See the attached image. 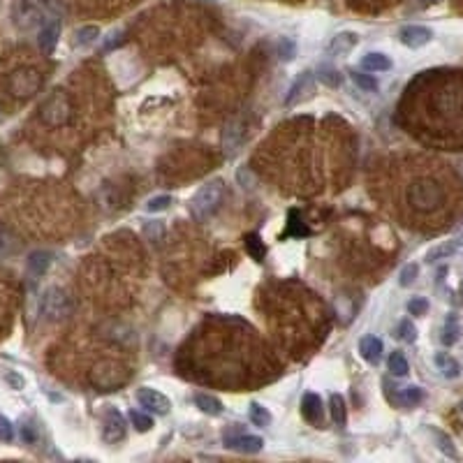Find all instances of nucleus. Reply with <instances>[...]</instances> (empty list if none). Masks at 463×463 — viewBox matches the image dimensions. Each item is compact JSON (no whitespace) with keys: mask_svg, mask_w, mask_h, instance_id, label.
Here are the masks:
<instances>
[{"mask_svg":"<svg viewBox=\"0 0 463 463\" xmlns=\"http://www.w3.org/2000/svg\"><path fill=\"white\" fill-rule=\"evenodd\" d=\"M243 144V121L241 118H234L229 121L225 127V134H222V146H225L227 156H234Z\"/></svg>","mask_w":463,"mask_h":463,"instance_id":"9d476101","label":"nucleus"},{"mask_svg":"<svg viewBox=\"0 0 463 463\" xmlns=\"http://www.w3.org/2000/svg\"><path fill=\"white\" fill-rule=\"evenodd\" d=\"M51 267V253L46 250H37L28 258V271L33 276H42L46 269Z\"/></svg>","mask_w":463,"mask_h":463,"instance_id":"a211bd4d","label":"nucleus"},{"mask_svg":"<svg viewBox=\"0 0 463 463\" xmlns=\"http://www.w3.org/2000/svg\"><path fill=\"white\" fill-rule=\"evenodd\" d=\"M225 447L229 450H236V452H243V454H258L265 443H262V438L258 436H225Z\"/></svg>","mask_w":463,"mask_h":463,"instance_id":"f8f14e48","label":"nucleus"},{"mask_svg":"<svg viewBox=\"0 0 463 463\" xmlns=\"http://www.w3.org/2000/svg\"><path fill=\"white\" fill-rule=\"evenodd\" d=\"M350 79H353V82H355L362 91H375V89H378V82H375V77L364 75V72L353 70V72H350Z\"/></svg>","mask_w":463,"mask_h":463,"instance_id":"c85d7f7f","label":"nucleus"},{"mask_svg":"<svg viewBox=\"0 0 463 463\" xmlns=\"http://www.w3.org/2000/svg\"><path fill=\"white\" fill-rule=\"evenodd\" d=\"M317 77H320V82L331 86V89H336V86H341V75L336 70H334L331 65H320V70H317Z\"/></svg>","mask_w":463,"mask_h":463,"instance_id":"c756f323","label":"nucleus"},{"mask_svg":"<svg viewBox=\"0 0 463 463\" xmlns=\"http://www.w3.org/2000/svg\"><path fill=\"white\" fill-rule=\"evenodd\" d=\"M459 320L457 317H450V320H447V324H445V331H443V343L445 345H454V343L459 341Z\"/></svg>","mask_w":463,"mask_h":463,"instance_id":"7c9ffc66","label":"nucleus"},{"mask_svg":"<svg viewBox=\"0 0 463 463\" xmlns=\"http://www.w3.org/2000/svg\"><path fill=\"white\" fill-rule=\"evenodd\" d=\"M75 116V102L65 91H53L42 100L37 109L39 123L46 127H65Z\"/></svg>","mask_w":463,"mask_h":463,"instance_id":"f03ea898","label":"nucleus"},{"mask_svg":"<svg viewBox=\"0 0 463 463\" xmlns=\"http://www.w3.org/2000/svg\"><path fill=\"white\" fill-rule=\"evenodd\" d=\"M21 440H26V443H35V440H37L35 431L30 429V426H21Z\"/></svg>","mask_w":463,"mask_h":463,"instance_id":"79ce46f5","label":"nucleus"},{"mask_svg":"<svg viewBox=\"0 0 463 463\" xmlns=\"http://www.w3.org/2000/svg\"><path fill=\"white\" fill-rule=\"evenodd\" d=\"M130 421L134 424V429L141 431V433H146V431L153 426V419H151L148 414L139 412V410H132V412H130Z\"/></svg>","mask_w":463,"mask_h":463,"instance_id":"f704fd0d","label":"nucleus"},{"mask_svg":"<svg viewBox=\"0 0 463 463\" xmlns=\"http://www.w3.org/2000/svg\"><path fill=\"white\" fill-rule=\"evenodd\" d=\"M419 274V267L417 265H405L401 269V274H398V285L401 287H410L414 283V278Z\"/></svg>","mask_w":463,"mask_h":463,"instance_id":"72a5a7b5","label":"nucleus"},{"mask_svg":"<svg viewBox=\"0 0 463 463\" xmlns=\"http://www.w3.org/2000/svg\"><path fill=\"white\" fill-rule=\"evenodd\" d=\"M75 310V303H72V297L61 290V287H49L44 290L42 299H39V313L44 315V320L49 322H63L68 320Z\"/></svg>","mask_w":463,"mask_h":463,"instance_id":"20e7f679","label":"nucleus"},{"mask_svg":"<svg viewBox=\"0 0 463 463\" xmlns=\"http://www.w3.org/2000/svg\"><path fill=\"white\" fill-rule=\"evenodd\" d=\"M278 53H281V61L290 63L294 58V53H297V46H294V42L290 37H283L281 44H278Z\"/></svg>","mask_w":463,"mask_h":463,"instance_id":"e433bc0d","label":"nucleus"},{"mask_svg":"<svg viewBox=\"0 0 463 463\" xmlns=\"http://www.w3.org/2000/svg\"><path fill=\"white\" fill-rule=\"evenodd\" d=\"M248 414H250V421L255 426H269L271 424V412L267 410V408H262L260 403H250V408H248Z\"/></svg>","mask_w":463,"mask_h":463,"instance_id":"a878e982","label":"nucleus"},{"mask_svg":"<svg viewBox=\"0 0 463 463\" xmlns=\"http://www.w3.org/2000/svg\"><path fill=\"white\" fill-rule=\"evenodd\" d=\"M431 37H433V33H431V28L426 26H405L398 30V39H401L408 49H419V46L431 42Z\"/></svg>","mask_w":463,"mask_h":463,"instance_id":"1a4fd4ad","label":"nucleus"},{"mask_svg":"<svg viewBox=\"0 0 463 463\" xmlns=\"http://www.w3.org/2000/svg\"><path fill=\"white\" fill-rule=\"evenodd\" d=\"M236 181H239V186H241L243 190H253L255 188V174H253V170L250 167H239L236 170Z\"/></svg>","mask_w":463,"mask_h":463,"instance_id":"473e14b6","label":"nucleus"},{"mask_svg":"<svg viewBox=\"0 0 463 463\" xmlns=\"http://www.w3.org/2000/svg\"><path fill=\"white\" fill-rule=\"evenodd\" d=\"M170 204H172V197H170V195L153 197V199H148L146 211H148V213H160V211H165V209H170Z\"/></svg>","mask_w":463,"mask_h":463,"instance_id":"c9c22d12","label":"nucleus"},{"mask_svg":"<svg viewBox=\"0 0 463 463\" xmlns=\"http://www.w3.org/2000/svg\"><path fill=\"white\" fill-rule=\"evenodd\" d=\"M329 405H331V417H334V421H336V424L343 429V426L348 424V412H345V401H343V396L331 394Z\"/></svg>","mask_w":463,"mask_h":463,"instance_id":"5701e85b","label":"nucleus"},{"mask_svg":"<svg viewBox=\"0 0 463 463\" xmlns=\"http://www.w3.org/2000/svg\"><path fill=\"white\" fill-rule=\"evenodd\" d=\"M408 310H410V315H424L429 310V301L424 297H414L408 301Z\"/></svg>","mask_w":463,"mask_h":463,"instance_id":"ea45409f","label":"nucleus"},{"mask_svg":"<svg viewBox=\"0 0 463 463\" xmlns=\"http://www.w3.org/2000/svg\"><path fill=\"white\" fill-rule=\"evenodd\" d=\"M424 401V389L421 387H403L401 389V394L396 396V403H401V405H417V403H421Z\"/></svg>","mask_w":463,"mask_h":463,"instance_id":"412c9836","label":"nucleus"},{"mask_svg":"<svg viewBox=\"0 0 463 463\" xmlns=\"http://www.w3.org/2000/svg\"><path fill=\"white\" fill-rule=\"evenodd\" d=\"M58 35H61V26L56 19H49L42 23L39 28V35H37V42H39V49L44 53H51L56 49V42H58Z\"/></svg>","mask_w":463,"mask_h":463,"instance_id":"9b49d317","label":"nucleus"},{"mask_svg":"<svg viewBox=\"0 0 463 463\" xmlns=\"http://www.w3.org/2000/svg\"><path fill=\"white\" fill-rule=\"evenodd\" d=\"M301 412L303 417H306L310 424H317V421L322 419V401L317 394H306L301 401Z\"/></svg>","mask_w":463,"mask_h":463,"instance_id":"4468645a","label":"nucleus"},{"mask_svg":"<svg viewBox=\"0 0 463 463\" xmlns=\"http://www.w3.org/2000/svg\"><path fill=\"white\" fill-rule=\"evenodd\" d=\"M14 438V426H12V421L7 419V417H3L0 414V440L3 443H10Z\"/></svg>","mask_w":463,"mask_h":463,"instance_id":"a19ab883","label":"nucleus"},{"mask_svg":"<svg viewBox=\"0 0 463 463\" xmlns=\"http://www.w3.org/2000/svg\"><path fill=\"white\" fill-rule=\"evenodd\" d=\"M125 380H127V371H123V366H118L111 359H102L91 373V385L95 389H100V392H109V389L121 387Z\"/></svg>","mask_w":463,"mask_h":463,"instance_id":"39448f33","label":"nucleus"},{"mask_svg":"<svg viewBox=\"0 0 463 463\" xmlns=\"http://www.w3.org/2000/svg\"><path fill=\"white\" fill-rule=\"evenodd\" d=\"M398 336H401V341H405V343H414V338H417V331H414V326H412L410 320L398 324Z\"/></svg>","mask_w":463,"mask_h":463,"instance_id":"58836bf2","label":"nucleus"},{"mask_svg":"<svg viewBox=\"0 0 463 463\" xmlns=\"http://www.w3.org/2000/svg\"><path fill=\"white\" fill-rule=\"evenodd\" d=\"M433 436H436V440L440 443V445H438V447H440V450H443V452L447 454V457H452V459H457V457H459V454H457V450H454L452 440H450V438H447L445 433H440V431H433Z\"/></svg>","mask_w":463,"mask_h":463,"instance_id":"4c0bfd02","label":"nucleus"},{"mask_svg":"<svg viewBox=\"0 0 463 463\" xmlns=\"http://www.w3.org/2000/svg\"><path fill=\"white\" fill-rule=\"evenodd\" d=\"M144 236H146L148 241H163V236H165V225H163L160 220L146 222V225H144Z\"/></svg>","mask_w":463,"mask_h":463,"instance_id":"2f4dec72","label":"nucleus"},{"mask_svg":"<svg viewBox=\"0 0 463 463\" xmlns=\"http://www.w3.org/2000/svg\"><path fill=\"white\" fill-rule=\"evenodd\" d=\"M310 82H313L310 72H306V75H303V77H299V79H297V84H294L292 89H290V95H287L285 105H287V107H292L294 102H297V100L301 98V93H303V91H310Z\"/></svg>","mask_w":463,"mask_h":463,"instance_id":"4be33fe9","label":"nucleus"},{"mask_svg":"<svg viewBox=\"0 0 463 463\" xmlns=\"http://www.w3.org/2000/svg\"><path fill=\"white\" fill-rule=\"evenodd\" d=\"M362 68L369 72H387L392 68V61L385 53H366L362 58Z\"/></svg>","mask_w":463,"mask_h":463,"instance_id":"f3484780","label":"nucleus"},{"mask_svg":"<svg viewBox=\"0 0 463 463\" xmlns=\"http://www.w3.org/2000/svg\"><path fill=\"white\" fill-rule=\"evenodd\" d=\"M463 246L461 239H452V241H445L440 246H436V248H431L426 253V262H438V260H447L452 258L454 253H459V248Z\"/></svg>","mask_w":463,"mask_h":463,"instance_id":"2eb2a0df","label":"nucleus"},{"mask_svg":"<svg viewBox=\"0 0 463 463\" xmlns=\"http://www.w3.org/2000/svg\"><path fill=\"white\" fill-rule=\"evenodd\" d=\"M359 355H362L369 364H378L382 357V341L375 336H364L359 341Z\"/></svg>","mask_w":463,"mask_h":463,"instance_id":"ddd939ff","label":"nucleus"},{"mask_svg":"<svg viewBox=\"0 0 463 463\" xmlns=\"http://www.w3.org/2000/svg\"><path fill=\"white\" fill-rule=\"evenodd\" d=\"M243 241H246V250L250 253V258H253V260H258V262L265 260L267 248H265V243L260 241V236H258V234H248V236L243 239Z\"/></svg>","mask_w":463,"mask_h":463,"instance_id":"b1692460","label":"nucleus"},{"mask_svg":"<svg viewBox=\"0 0 463 463\" xmlns=\"http://www.w3.org/2000/svg\"><path fill=\"white\" fill-rule=\"evenodd\" d=\"M7 380H10L14 387H23V380H21V378H17V375H14V373L7 375Z\"/></svg>","mask_w":463,"mask_h":463,"instance_id":"37998d69","label":"nucleus"},{"mask_svg":"<svg viewBox=\"0 0 463 463\" xmlns=\"http://www.w3.org/2000/svg\"><path fill=\"white\" fill-rule=\"evenodd\" d=\"M42 86V75L35 68H19L14 70L10 79H7V89L14 98H33Z\"/></svg>","mask_w":463,"mask_h":463,"instance_id":"423d86ee","label":"nucleus"},{"mask_svg":"<svg viewBox=\"0 0 463 463\" xmlns=\"http://www.w3.org/2000/svg\"><path fill=\"white\" fill-rule=\"evenodd\" d=\"M433 362H436V366H438V371H440L445 378H450V380L459 378L461 366H459V362H457L454 357H450L447 353H436Z\"/></svg>","mask_w":463,"mask_h":463,"instance_id":"dca6fc26","label":"nucleus"},{"mask_svg":"<svg viewBox=\"0 0 463 463\" xmlns=\"http://www.w3.org/2000/svg\"><path fill=\"white\" fill-rule=\"evenodd\" d=\"M139 403L144 405L146 410H151L153 414H167L172 408L170 398H167L165 394H160L158 389H148V387H141L139 389Z\"/></svg>","mask_w":463,"mask_h":463,"instance_id":"6e6552de","label":"nucleus"},{"mask_svg":"<svg viewBox=\"0 0 463 463\" xmlns=\"http://www.w3.org/2000/svg\"><path fill=\"white\" fill-rule=\"evenodd\" d=\"M195 405L202 412L211 414V417H218V414H222V403L218 401L215 396H209V394H197L195 396Z\"/></svg>","mask_w":463,"mask_h":463,"instance_id":"6ab92c4d","label":"nucleus"},{"mask_svg":"<svg viewBox=\"0 0 463 463\" xmlns=\"http://www.w3.org/2000/svg\"><path fill=\"white\" fill-rule=\"evenodd\" d=\"M102 438L107 443H121L125 438V419L118 410H109L102 421Z\"/></svg>","mask_w":463,"mask_h":463,"instance_id":"0eeeda50","label":"nucleus"},{"mask_svg":"<svg viewBox=\"0 0 463 463\" xmlns=\"http://www.w3.org/2000/svg\"><path fill=\"white\" fill-rule=\"evenodd\" d=\"M401 202L417 225L440 229L459 209V181L438 167H412L405 179Z\"/></svg>","mask_w":463,"mask_h":463,"instance_id":"f257e3e1","label":"nucleus"},{"mask_svg":"<svg viewBox=\"0 0 463 463\" xmlns=\"http://www.w3.org/2000/svg\"><path fill=\"white\" fill-rule=\"evenodd\" d=\"M389 371H392L394 375H398V378H403V375H408V371H410L408 359H405L401 353H394L392 357H389Z\"/></svg>","mask_w":463,"mask_h":463,"instance_id":"bb28decb","label":"nucleus"},{"mask_svg":"<svg viewBox=\"0 0 463 463\" xmlns=\"http://www.w3.org/2000/svg\"><path fill=\"white\" fill-rule=\"evenodd\" d=\"M222 197H225V183L222 179H213L206 186H202L197 190V195L190 202V213L197 222H206L211 215L220 209Z\"/></svg>","mask_w":463,"mask_h":463,"instance_id":"7ed1b4c3","label":"nucleus"},{"mask_svg":"<svg viewBox=\"0 0 463 463\" xmlns=\"http://www.w3.org/2000/svg\"><path fill=\"white\" fill-rule=\"evenodd\" d=\"M357 42H359V37L355 33H338L336 37H334L329 51L331 53H348L353 46H357Z\"/></svg>","mask_w":463,"mask_h":463,"instance_id":"aec40b11","label":"nucleus"},{"mask_svg":"<svg viewBox=\"0 0 463 463\" xmlns=\"http://www.w3.org/2000/svg\"><path fill=\"white\" fill-rule=\"evenodd\" d=\"M17 239L7 227L0 225V255H7V253H14L17 250Z\"/></svg>","mask_w":463,"mask_h":463,"instance_id":"cd10ccee","label":"nucleus"},{"mask_svg":"<svg viewBox=\"0 0 463 463\" xmlns=\"http://www.w3.org/2000/svg\"><path fill=\"white\" fill-rule=\"evenodd\" d=\"M98 37H100V28H98V26H84V28L77 30L75 44H77V46H89V44H93Z\"/></svg>","mask_w":463,"mask_h":463,"instance_id":"393cba45","label":"nucleus"}]
</instances>
